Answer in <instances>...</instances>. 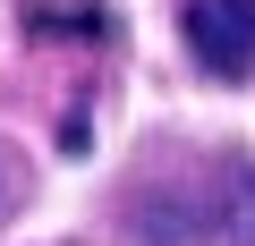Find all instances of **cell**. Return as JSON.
Returning <instances> with one entry per match:
<instances>
[{
	"mask_svg": "<svg viewBox=\"0 0 255 246\" xmlns=\"http://www.w3.org/2000/svg\"><path fill=\"white\" fill-rule=\"evenodd\" d=\"M170 212H187V238H213V246H255V162L247 153H213L204 187L187 195H153Z\"/></svg>",
	"mask_w": 255,
	"mask_h": 246,
	"instance_id": "obj_1",
	"label": "cell"
},
{
	"mask_svg": "<svg viewBox=\"0 0 255 246\" xmlns=\"http://www.w3.org/2000/svg\"><path fill=\"white\" fill-rule=\"evenodd\" d=\"M179 34H187V60L204 77H221V85L255 77V0H187Z\"/></svg>",
	"mask_w": 255,
	"mask_h": 246,
	"instance_id": "obj_2",
	"label": "cell"
},
{
	"mask_svg": "<svg viewBox=\"0 0 255 246\" xmlns=\"http://www.w3.org/2000/svg\"><path fill=\"white\" fill-rule=\"evenodd\" d=\"M34 34H111V26H102V9L85 0V9H34Z\"/></svg>",
	"mask_w": 255,
	"mask_h": 246,
	"instance_id": "obj_3",
	"label": "cell"
}]
</instances>
